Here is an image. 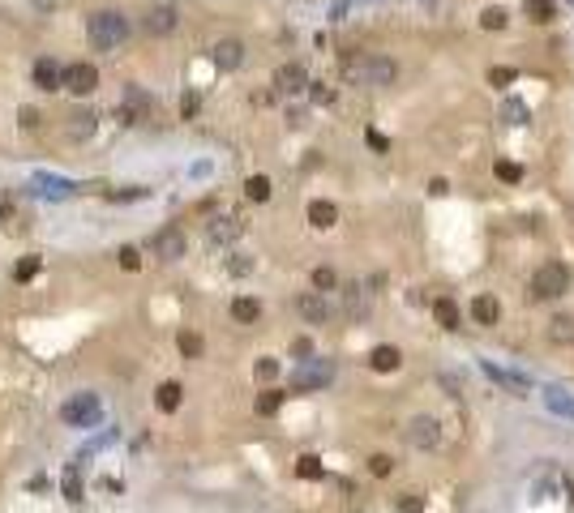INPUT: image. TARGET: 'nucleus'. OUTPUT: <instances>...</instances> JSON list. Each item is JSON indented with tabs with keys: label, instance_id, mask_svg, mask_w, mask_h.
I'll return each instance as SVG.
<instances>
[{
	"label": "nucleus",
	"instance_id": "1",
	"mask_svg": "<svg viewBox=\"0 0 574 513\" xmlns=\"http://www.w3.org/2000/svg\"><path fill=\"white\" fill-rule=\"evenodd\" d=\"M86 39H90V47H99V51H116V47L129 43V17H124L120 9H94V13L86 17Z\"/></svg>",
	"mask_w": 574,
	"mask_h": 513
},
{
	"label": "nucleus",
	"instance_id": "2",
	"mask_svg": "<svg viewBox=\"0 0 574 513\" xmlns=\"http://www.w3.org/2000/svg\"><path fill=\"white\" fill-rule=\"evenodd\" d=\"M343 73L356 86H390L399 77V64L390 56H347L343 60Z\"/></svg>",
	"mask_w": 574,
	"mask_h": 513
},
{
	"label": "nucleus",
	"instance_id": "3",
	"mask_svg": "<svg viewBox=\"0 0 574 513\" xmlns=\"http://www.w3.org/2000/svg\"><path fill=\"white\" fill-rule=\"evenodd\" d=\"M566 291H570V265H562V261L536 265V274H532V300H562Z\"/></svg>",
	"mask_w": 574,
	"mask_h": 513
},
{
	"label": "nucleus",
	"instance_id": "4",
	"mask_svg": "<svg viewBox=\"0 0 574 513\" xmlns=\"http://www.w3.org/2000/svg\"><path fill=\"white\" fill-rule=\"evenodd\" d=\"M330 381H335V360H326V355H309V360H300L296 372H292V390H296V394L326 390Z\"/></svg>",
	"mask_w": 574,
	"mask_h": 513
},
{
	"label": "nucleus",
	"instance_id": "5",
	"mask_svg": "<svg viewBox=\"0 0 574 513\" xmlns=\"http://www.w3.org/2000/svg\"><path fill=\"white\" fill-rule=\"evenodd\" d=\"M150 253H154L159 261H180V257L189 253V235H184V227H176V223L159 227V231L150 235Z\"/></svg>",
	"mask_w": 574,
	"mask_h": 513
},
{
	"label": "nucleus",
	"instance_id": "6",
	"mask_svg": "<svg viewBox=\"0 0 574 513\" xmlns=\"http://www.w3.org/2000/svg\"><path fill=\"white\" fill-rule=\"evenodd\" d=\"M99 415H103V407H99L94 394H73V398L60 407V420H64L69 428H94Z\"/></svg>",
	"mask_w": 574,
	"mask_h": 513
},
{
	"label": "nucleus",
	"instance_id": "7",
	"mask_svg": "<svg viewBox=\"0 0 574 513\" xmlns=\"http://www.w3.org/2000/svg\"><path fill=\"white\" fill-rule=\"evenodd\" d=\"M64 90H69L73 98L94 94V90H99V68H94L90 60H73V64H64Z\"/></svg>",
	"mask_w": 574,
	"mask_h": 513
},
{
	"label": "nucleus",
	"instance_id": "8",
	"mask_svg": "<svg viewBox=\"0 0 574 513\" xmlns=\"http://www.w3.org/2000/svg\"><path fill=\"white\" fill-rule=\"evenodd\" d=\"M30 81H34V90L56 94V90H64V64L51 60V56H39V60L30 64Z\"/></svg>",
	"mask_w": 574,
	"mask_h": 513
},
{
	"label": "nucleus",
	"instance_id": "9",
	"mask_svg": "<svg viewBox=\"0 0 574 513\" xmlns=\"http://www.w3.org/2000/svg\"><path fill=\"white\" fill-rule=\"evenodd\" d=\"M176 26H180V13H176L172 4H154V9H146V17H142V30L154 34V39L176 34Z\"/></svg>",
	"mask_w": 574,
	"mask_h": 513
},
{
	"label": "nucleus",
	"instance_id": "10",
	"mask_svg": "<svg viewBox=\"0 0 574 513\" xmlns=\"http://www.w3.org/2000/svg\"><path fill=\"white\" fill-rule=\"evenodd\" d=\"M210 60H214L219 73H236V68L244 64V43H240V39H219V43L210 47Z\"/></svg>",
	"mask_w": 574,
	"mask_h": 513
},
{
	"label": "nucleus",
	"instance_id": "11",
	"mask_svg": "<svg viewBox=\"0 0 574 513\" xmlns=\"http://www.w3.org/2000/svg\"><path fill=\"white\" fill-rule=\"evenodd\" d=\"M407 441H412L416 449H437V441H442V424H437L433 415H416V420L407 424Z\"/></svg>",
	"mask_w": 574,
	"mask_h": 513
},
{
	"label": "nucleus",
	"instance_id": "12",
	"mask_svg": "<svg viewBox=\"0 0 574 513\" xmlns=\"http://www.w3.org/2000/svg\"><path fill=\"white\" fill-rule=\"evenodd\" d=\"M150 111H154V98L142 86H124V124H142L150 120Z\"/></svg>",
	"mask_w": 574,
	"mask_h": 513
},
{
	"label": "nucleus",
	"instance_id": "13",
	"mask_svg": "<svg viewBox=\"0 0 574 513\" xmlns=\"http://www.w3.org/2000/svg\"><path fill=\"white\" fill-rule=\"evenodd\" d=\"M296 313H300L309 325H326V321H330V304H326L322 291H300V295H296Z\"/></svg>",
	"mask_w": 574,
	"mask_h": 513
},
{
	"label": "nucleus",
	"instance_id": "14",
	"mask_svg": "<svg viewBox=\"0 0 574 513\" xmlns=\"http://www.w3.org/2000/svg\"><path fill=\"white\" fill-rule=\"evenodd\" d=\"M309 86H313V81H309V73H305L300 64H283V68L274 73V90L287 94V98H292V94H305Z\"/></svg>",
	"mask_w": 574,
	"mask_h": 513
},
{
	"label": "nucleus",
	"instance_id": "15",
	"mask_svg": "<svg viewBox=\"0 0 574 513\" xmlns=\"http://www.w3.org/2000/svg\"><path fill=\"white\" fill-rule=\"evenodd\" d=\"M244 235V223L240 218H232V214H223V218H210L206 223V240L210 244H236Z\"/></svg>",
	"mask_w": 574,
	"mask_h": 513
},
{
	"label": "nucleus",
	"instance_id": "16",
	"mask_svg": "<svg viewBox=\"0 0 574 513\" xmlns=\"http://www.w3.org/2000/svg\"><path fill=\"white\" fill-rule=\"evenodd\" d=\"M485 372H489L502 390H510V394H519V398L532 394V381H528L523 372H510V368H502V364H493V360H485Z\"/></svg>",
	"mask_w": 574,
	"mask_h": 513
},
{
	"label": "nucleus",
	"instance_id": "17",
	"mask_svg": "<svg viewBox=\"0 0 574 513\" xmlns=\"http://www.w3.org/2000/svg\"><path fill=\"white\" fill-rule=\"evenodd\" d=\"M472 321H476V325H498V321H502L498 295H476V300H472Z\"/></svg>",
	"mask_w": 574,
	"mask_h": 513
},
{
	"label": "nucleus",
	"instance_id": "18",
	"mask_svg": "<svg viewBox=\"0 0 574 513\" xmlns=\"http://www.w3.org/2000/svg\"><path fill=\"white\" fill-rule=\"evenodd\" d=\"M433 317H437L442 330H459V325H463V313H459V304H455L450 295H437V300H433Z\"/></svg>",
	"mask_w": 574,
	"mask_h": 513
},
{
	"label": "nucleus",
	"instance_id": "19",
	"mask_svg": "<svg viewBox=\"0 0 574 513\" xmlns=\"http://www.w3.org/2000/svg\"><path fill=\"white\" fill-rule=\"evenodd\" d=\"M180 402H184V390H180V381H163V385L154 390V407H159L163 415L180 411Z\"/></svg>",
	"mask_w": 574,
	"mask_h": 513
},
{
	"label": "nucleus",
	"instance_id": "20",
	"mask_svg": "<svg viewBox=\"0 0 574 513\" xmlns=\"http://www.w3.org/2000/svg\"><path fill=\"white\" fill-rule=\"evenodd\" d=\"M232 321H240V325L262 321V300H253V295H236V300H232Z\"/></svg>",
	"mask_w": 574,
	"mask_h": 513
},
{
	"label": "nucleus",
	"instance_id": "21",
	"mask_svg": "<svg viewBox=\"0 0 574 513\" xmlns=\"http://www.w3.org/2000/svg\"><path fill=\"white\" fill-rule=\"evenodd\" d=\"M369 364H373V372H395V368L403 364V355H399V347H390V342H382V347H373V355H369Z\"/></svg>",
	"mask_w": 574,
	"mask_h": 513
},
{
	"label": "nucleus",
	"instance_id": "22",
	"mask_svg": "<svg viewBox=\"0 0 574 513\" xmlns=\"http://www.w3.org/2000/svg\"><path fill=\"white\" fill-rule=\"evenodd\" d=\"M309 223H313L317 231L335 227V223H339V210H335V201H309Z\"/></svg>",
	"mask_w": 574,
	"mask_h": 513
},
{
	"label": "nucleus",
	"instance_id": "23",
	"mask_svg": "<svg viewBox=\"0 0 574 513\" xmlns=\"http://www.w3.org/2000/svg\"><path fill=\"white\" fill-rule=\"evenodd\" d=\"M94 128H99V116H94L90 107H77V111L69 116V133H73V137H90Z\"/></svg>",
	"mask_w": 574,
	"mask_h": 513
},
{
	"label": "nucleus",
	"instance_id": "24",
	"mask_svg": "<svg viewBox=\"0 0 574 513\" xmlns=\"http://www.w3.org/2000/svg\"><path fill=\"white\" fill-rule=\"evenodd\" d=\"M549 338H553L558 347H574V317L558 313V317L549 321Z\"/></svg>",
	"mask_w": 574,
	"mask_h": 513
},
{
	"label": "nucleus",
	"instance_id": "25",
	"mask_svg": "<svg viewBox=\"0 0 574 513\" xmlns=\"http://www.w3.org/2000/svg\"><path fill=\"white\" fill-rule=\"evenodd\" d=\"M202 347H206L202 334H193V330H180V334H176V351H180L184 360H202Z\"/></svg>",
	"mask_w": 574,
	"mask_h": 513
},
{
	"label": "nucleus",
	"instance_id": "26",
	"mask_svg": "<svg viewBox=\"0 0 574 513\" xmlns=\"http://www.w3.org/2000/svg\"><path fill=\"white\" fill-rule=\"evenodd\" d=\"M270 193H274V188H270L266 176H249V180H244V197H249V201H270Z\"/></svg>",
	"mask_w": 574,
	"mask_h": 513
},
{
	"label": "nucleus",
	"instance_id": "27",
	"mask_svg": "<svg viewBox=\"0 0 574 513\" xmlns=\"http://www.w3.org/2000/svg\"><path fill=\"white\" fill-rule=\"evenodd\" d=\"M506 21H510V17H506L502 4H489V9L480 13V26H485V30H506Z\"/></svg>",
	"mask_w": 574,
	"mask_h": 513
},
{
	"label": "nucleus",
	"instance_id": "28",
	"mask_svg": "<svg viewBox=\"0 0 574 513\" xmlns=\"http://www.w3.org/2000/svg\"><path fill=\"white\" fill-rule=\"evenodd\" d=\"M253 265H257V261H253L249 253H232V257H227V274H232V278H244V274H253Z\"/></svg>",
	"mask_w": 574,
	"mask_h": 513
},
{
	"label": "nucleus",
	"instance_id": "29",
	"mask_svg": "<svg viewBox=\"0 0 574 513\" xmlns=\"http://www.w3.org/2000/svg\"><path fill=\"white\" fill-rule=\"evenodd\" d=\"M335 287H339V274H335L330 265H317V270H313V291L326 295V291H335Z\"/></svg>",
	"mask_w": 574,
	"mask_h": 513
},
{
	"label": "nucleus",
	"instance_id": "30",
	"mask_svg": "<svg viewBox=\"0 0 574 513\" xmlns=\"http://www.w3.org/2000/svg\"><path fill=\"white\" fill-rule=\"evenodd\" d=\"M528 17L536 26H549L553 21V0H528Z\"/></svg>",
	"mask_w": 574,
	"mask_h": 513
},
{
	"label": "nucleus",
	"instance_id": "31",
	"mask_svg": "<svg viewBox=\"0 0 574 513\" xmlns=\"http://www.w3.org/2000/svg\"><path fill=\"white\" fill-rule=\"evenodd\" d=\"M493 171H498V180H506V184H519V180H523V167H519V163H510V158H498V167H493Z\"/></svg>",
	"mask_w": 574,
	"mask_h": 513
},
{
	"label": "nucleus",
	"instance_id": "32",
	"mask_svg": "<svg viewBox=\"0 0 574 513\" xmlns=\"http://www.w3.org/2000/svg\"><path fill=\"white\" fill-rule=\"evenodd\" d=\"M64 497H69L73 505L81 501V471H77V467H69V471H64Z\"/></svg>",
	"mask_w": 574,
	"mask_h": 513
},
{
	"label": "nucleus",
	"instance_id": "33",
	"mask_svg": "<svg viewBox=\"0 0 574 513\" xmlns=\"http://www.w3.org/2000/svg\"><path fill=\"white\" fill-rule=\"evenodd\" d=\"M279 407H283V394H279V390H266V394L257 398V415H274Z\"/></svg>",
	"mask_w": 574,
	"mask_h": 513
},
{
	"label": "nucleus",
	"instance_id": "34",
	"mask_svg": "<svg viewBox=\"0 0 574 513\" xmlns=\"http://www.w3.org/2000/svg\"><path fill=\"white\" fill-rule=\"evenodd\" d=\"M34 274H39V257H21V261H17V270H13V278H17V283H30Z\"/></svg>",
	"mask_w": 574,
	"mask_h": 513
},
{
	"label": "nucleus",
	"instance_id": "35",
	"mask_svg": "<svg viewBox=\"0 0 574 513\" xmlns=\"http://www.w3.org/2000/svg\"><path fill=\"white\" fill-rule=\"evenodd\" d=\"M296 475H300V479H317V475H322V462H317L313 454H305V458L296 462Z\"/></svg>",
	"mask_w": 574,
	"mask_h": 513
},
{
	"label": "nucleus",
	"instance_id": "36",
	"mask_svg": "<svg viewBox=\"0 0 574 513\" xmlns=\"http://www.w3.org/2000/svg\"><path fill=\"white\" fill-rule=\"evenodd\" d=\"M116 257H120V270H129V274H133V270H137V265H142V253H137V248H133V244H124V248H120V253H116Z\"/></svg>",
	"mask_w": 574,
	"mask_h": 513
},
{
	"label": "nucleus",
	"instance_id": "37",
	"mask_svg": "<svg viewBox=\"0 0 574 513\" xmlns=\"http://www.w3.org/2000/svg\"><path fill=\"white\" fill-rule=\"evenodd\" d=\"M369 471H373L377 479H386V475L395 471V458H386V454H373V458H369Z\"/></svg>",
	"mask_w": 574,
	"mask_h": 513
},
{
	"label": "nucleus",
	"instance_id": "38",
	"mask_svg": "<svg viewBox=\"0 0 574 513\" xmlns=\"http://www.w3.org/2000/svg\"><path fill=\"white\" fill-rule=\"evenodd\" d=\"M274 377H279V360L262 355V360H257V381H274Z\"/></svg>",
	"mask_w": 574,
	"mask_h": 513
},
{
	"label": "nucleus",
	"instance_id": "39",
	"mask_svg": "<svg viewBox=\"0 0 574 513\" xmlns=\"http://www.w3.org/2000/svg\"><path fill=\"white\" fill-rule=\"evenodd\" d=\"M545 398H549V407H553V411L574 415V402H566V398H562V390H545Z\"/></svg>",
	"mask_w": 574,
	"mask_h": 513
},
{
	"label": "nucleus",
	"instance_id": "40",
	"mask_svg": "<svg viewBox=\"0 0 574 513\" xmlns=\"http://www.w3.org/2000/svg\"><path fill=\"white\" fill-rule=\"evenodd\" d=\"M515 77H519V73H515V68H493V73H489V81H493V86H498V90H502V86H510V81H515Z\"/></svg>",
	"mask_w": 574,
	"mask_h": 513
},
{
	"label": "nucleus",
	"instance_id": "41",
	"mask_svg": "<svg viewBox=\"0 0 574 513\" xmlns=\"http://www.w3.org/2000/svg\"><path fill=\"white\" fill-rule=\"evenodd\" d=\"M313 103H335V90H326L322 81H313Z\"/></svg>",
	"mask_w": 574,
	"mask_h": 513
},
{
	"label": "nucleus",
	"instance_id": "42",
	"mask_svg": "<svg viewBox=\"0 0 574 513\" xmlns=\"http://www.w3.org/2000/svg\"><path fill=\"white\" fill-rule=\"evenodd\" d=\"M292 355H300V360H309V355H313V347H309V338H296V342H292Z\"/></svg>",
	"mask_w": 574,
	"mask_h": 513
},
{
	"label": "nucleus",
	"instance_id": "43",
	"mask_svg": "<svg viewBox=\"0 0 574 513\" xmlns=\"http://www.w3.org/2000/svg\"><path fill=\"white\" fill-rule=\"evenodd\" d=\"M180 111L193 116V111H197V94H184V98H180Z\"/></svg>",
	"mask_w": 574,
	"mask_h": 513
},
{
	"label": "nucleus",
	"instance_id": "44",
	"mask_svg": "<svg viewBox=\"0 0 574 513\" xmlns=\"http://www.w3.org/2000/svg\"><path fill=\"white\" fill-rule=\"evenodd\" d=\"M506 116H510V124H523V107H519V103H510Z\"/></svg>",
	"mask_w": 574,
	"mask_h": 513
},
{
	"label": "nucleus",
	"instance_id": "45",
	"mask_svg": "<svg viewBox=\"0 0 574 513\" xmlns=\"http://www.w3.org/2000/svg\"><path fill=\"white\" fill-rule=\"evenodd\" d=\"M399 513H420V501H416V497H407V501L399 505Z\"/></svg>",
	"mask_w": 574,
	"mask_h": 513
},
{
	"label": "nucleus",
	"instance_id": "46",
	"mask_svg": "<svg viewBox=\"0 0 574 513\" xmlns=\"http://www.w3.org/2000/svg\"><path fill=\"white\" fill-rule=\"evenodd\" d=\"M343 13H347V0H335V21H343Z\"/></svg>",
	"mask_w": 574,
	"mask_h": 513
},
{
	"label": "nucleus",
	"instance_id": "47",
	"mask_svg": "<svg viewBox=\"0 0 574 513\" xmlns=\"http://www.w3.org/2000/svg\"><path fill=\"white\" fill-rule=\"evenodd\" d=\"M425 4H433V0H425Z\"/></svg>",
	"mask_w": 574,
	"mask_h": 513
},
{
	"label": "nucleus",
	"instance_id": "48",
	"mask_svg": "<svg viewBox=\"0 0 574 513\" xmlns=\"http://www.w3.org/2000/svg\"><path fill=\"white\" fill-rule=\"evenodd\" d=\"M163 4H167V0H163Z\"/></svg>",
	"mask_w": 574,
	"mask_h": 513
}]
</instances>
